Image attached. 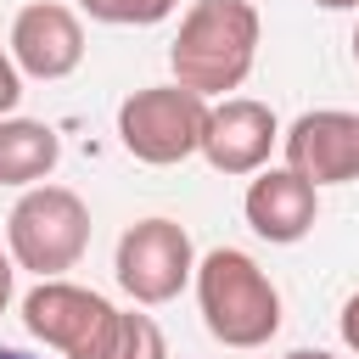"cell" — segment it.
Instances as JSON below:
<instances>
[{"instance_id":"obj_16","label":"cell","mask_w":359,"mask_h":359,"mask_svg":"<svg viewBox=\"0 0 359 359\" xmlns=\"http://www.w3.org/2000/svg\"><path fill=\"white\" fill-rule=\"evenodd\" d=\"M280 359H337V353H325V348H292V353H280Z\"/></svg>"},{"instance_id":"obj_18","label":"cell","mask_w":359,"mask_h":359,"mask_svg":"<svg viewBox=\"0 0 359 359\" xmlns=\"http://www.w3.org/2000/svg\"><path fill=\"white\" fill-rule=\"evenodd\" d=\"M0 359H34V353H22V348H0Z\"/></svg>"},{"instance_id":"obj_15","label":"cell","mask_w":359,"mask_h":359,"mask_svg":"<svg viewBox=\"0 0 359 359\" xmlns=\"http://www.w3.org/2000/svg\"><path fill=\"white\" fill-rule=\"evenodd\" d=\"M11 286H17V258L0 252V314H6V303H11Z\"/></svg>"},{"instance_id":"obj_17","label":"cell","mask_w":359,"mask_h":359,"mask_svg":"<svg viewBox=\"0 0 359 359\" xmlns=\"http://www.w3.org/2000/svg\"><path fill=\"white\" fill-rule=\"evenodd\" d=\"M314 6H325V11H353L359 0H314Z\"/></svg>"},{"instance_id":"obj_19","label":"cell","mask_w":359,"mask_h":359,"mask_svg":"<svg viewBox=\"0 0 359 359\" xmlns=\"http://www.w3.org/2000/svg\"><path fill=\"white\" fill-rule=\"evenodd\" d=\"M353 62H359V28H353Z\"/></svg>"},{"instance_id":"obj_7","label":"cell","mask_w":359,"mask_h":359,"mask_svg":"<svg viewBox=\"0 0 359 359\" xmlns=\"http://www.w3.org/2000/svg\"><path fill=\"white\" fill-rule=\"evenodd\" d=\"M280 146H286V168L303 174L314 191L359 180V112H342V107L303 112L280 135Z\"/></svg>"},{"instance_id":"obj_14","label":"cell","mask_w":359,"mask_h":359,"mask_svg":"<svg viewBox=\"0 0 359 359\" xmlns=\"http://www.w3.org/2000/svg\"><path fill=\"white\" fill-rule=\"evenodd\" d=\"M337 325H342V342H348V348L359 353V292H353V297L342 303V320H337Z\"/></svg>"},{"instance_id":"obj_12","label":"cell","mask_w":359,"mask_h":359,"mask_svg":"<svg viewBox=\"0 0 359 359\" xmlns=\"http://www.w3.org/2000/svg\"><path fill=\"white\" fill-rule=\"evenodd\" d=\"M180 0H79V11H90L95 22H112V28H146V22H163Z\"/></svg>"},{"instance_id":"obj_9","label":"cell","mask_w":359,"mask_h":359,"mask_svg":"<svg viewBox=\"0 0 359 359\" xmlns=\"http://www.w3.org/2000/svg\"><path fill=\"white\" fill-rule=\"evenodd\" d=\"M11 62L28 79H67L84 62V28L67 6L56 0H34L17 11L11 22Z\"/></svg>"},{"instance_id":"obj_6","label":"cell","mask_w":359,"mask_h":359,"mask_svg":"<svg viewBox=\"0 0 359 359\" xmlns=\"http://www.w3.org/2000/svg\"><path fill=\"white\" fill-rule=\"evenodd\" d=\"M112 269H118V286L135 303L151 309V303L180 297V286L196 275V252H191L185 224H174V219H140V224H129L118 236Z\"/></svg>"},{"instance_id":"obj_1","label":"cell","mask_w":359,"mask_h":359,"mask_svg":"<svg viewBox=\"0 0 359 359\" xmlns=\"http://www.w3.org/2000/svg\"><path fill=\"white\" fill-rule=\"evenodd\" d=\"M258 34H264V22H258L252 0H196L180 17V34L168 45L174 84H185L196 95L241 90L258 62Z\"/></svg>"},{"instance_id":"obj_10","label":"cell","mask_w":359,"mask_h":359,"mask_svg":"<svg viewBox=\"0 0 359 359\" xmlns=\"http://www.w3.org/2000/svg\"><path fill=\"white\" fill-rule=\"evenodd\" d=\"M241 213H247V224H252L264 241L292 247V241H303V236L314 230L320 196H314V185H309L303 174H292V168H258V180H252L247 196H241Z\"/></svg>"},{"instance_id":"obj_5","label":"cell","mask_w":359,"mask_h":359,"mask_svg":"<svg viewBox=\"0 0 359 359\" xmlns=\"http://www.w3.org/2000/svg\"><path fill=\"white\" fill-rule=\"evenodd\" d=\"M202 129H208V95H196L185 84H146V90L123 95V107H118L123 151L151 168H168V163H185L191 151H202Z\"/></svg>"},{"instance_id":"obj_8","label":"cell","mask_w":359,"mask_h":359,"mask_svg":"<svg viewBox=\"0 0 359 359\" xmlns=\"http://www.w3.org/2000/svg\"><path fill=\"white\" fill-rule=\"evenodd\" d=\"M280 140V123L264 101L252 95H224L219 107H208V129H202V157L213 174H258L269 163Z\"/></svg>"},{"instance_id":"obj_2","label":"cell","mask_w":359,"mask_h":359,"mask_svg":"<svg viewBox=\"0 0 359 359\" xmlns=\"http://www.w3.org/2000/svg\"><path fill=\"white\" fill-rule=\"evenodd\" d=\"M196 303L224 348H264L280 331V292L241 247H213L196 264Z\"/></svg>"},{"instance_id":"obj_4","label":"cell","mask_w":359,"mask_h":359,"mask_svg":"<svg viewBox=\"0 0 359 359\" xmlns=\"http://www.w3.org/2000/svg\"><path fill=\"white\" fill-rule=\"evenodd\" d=\"M6 247L17 269H34L39 280H62L90 247V208L67 185H28L22 202L6 219Z\"/></svg>"},{"instance_id":"obj_11","label":"cell","mask_w":359,"mask_h":359,"mask_svg":"<svg viewBox=\"0 0 359 359\" xmlns=\"http://www.w3.org/2000/svg\"><path fill=\"white\" fill-rule=\"evenodd\" d=\"M62 157V140L39 118H0V185H39Z\"/></svg>"},{"instance_id":"obj_3","label":"cell","mask_w":359,"mask_h":359,"mask_svg":"<svg viewBox=\"0 0 359 359\" xmlns=\"http://www.w3.org/2000/svg\"><path fill=\"white\" fill-rule=\"evenodd\" d=\"M129 320L135 314L112 309L101 292L73 286V280H39L22 297L28 337L56 348L62 359H118L123 342H129Z\"/></svg>"},{"instance_id":"obj_13","label":"cell","mask_w":359,"mask_h":359,"mask_svg":"<svg viewBox=\"0 0 359 359\" xmlns=\"http://www.w3.org/2000/svg\"><path fill=\"white\" fill-rule=\"evenodd\" d=\"M17 101H22V73H17V62L0 50V118H6Z\"/></svg>"}]
</instances>
